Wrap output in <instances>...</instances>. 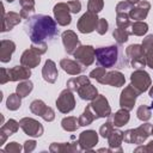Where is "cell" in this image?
<instances>
[{"label": "cell", "mask_w": 153, "mask_h": 153, "mask_svg": "<svg viewBox=\"0 0 153 153\" xmlns=\"http://www.w3.org/2000/svg\"><path fill=\"white\" fill-rule=\"evenodd\" d=\"M61 66L66 72H68L71 74H76V73L81 72V68L76 63H74V62H72L69 60H62L61 61Z\"/></svg>", "instance_id": "obj_18"}, {"label": "cell", "mask_w": 153, "mask_h": 153, "mask_svg": "<svg viewBox=\"0 0 153 153\" xmlns=\"http://www.w3.org/2000/svg\"><path fill=\"white\" fill-rule=\"evenodd\" d=\"M129 120V115H128V111L127 110H121L118 111L115 117H114V124L117 126V127H121L123 126L124 123H127Z\"/></svg>", "instance_id": "obj_19"}, {"label": "cell", "mask_w": 153, "mask_h": 153, "mask_svg": "<svg viewBox=\"0 0 153 153\" xmlns=\"http://www.w3.org/2000/svg\"><path fill=\"white\" fill-rule=\"evenodd\" d=\"M19 126L24 129V131H25L27 135H32V136H39V135H42L43 128H42L41 123H38V122L35 121V120L24 118V120L20 121Z\"/></svg>", "instance_id": "obj_5"}, {"label": "cell", "mask_w": 153, "mask_h": 153, "mask_svg": "<svg viewBox=\"0 0 153 153\" xmlns=\"http://www.w3.org/2000/svg\"><path fill=\"white\" fill-rule=\"evenodd\" d=\"M97 63L103 68H123L128 66V61L120 45H110L106 48H97L94 50Z\"/></svg>", "instance_id": "obj_2"}, {"label": "cell", "mask_w": 153, "mask_h": 153, "mask_svg": "<svg viewBox=\"0 0 153 153\" xmlns=\"http://www.w3.org/2000/svg\"><path fill=\"white\" fill-rule=\"evenodd\" d=\"M31 90H32V82H31V81L23 82V84H20V85L17 87V92L19 93L20 97H25Z\"/></svg>", "instance_id": "obj_22"}, {"label": "cell", "mask_w": 153, "mask_h": 153, "mask_svg": "<svg viewBox=\"0 0 153 153\" xmlns=\"http://www.w3.org/2000/svg\"><path fill=\"white\" fill-rule=\"evenodd\" d=\"M24 30L33 44L47 45V43L54 41V38L59 35L55 20L45 14H36L29 18L25 22Z\"/></svg>", "instance_id": "obj_1"}, {"label": "cell", "mask_w": 153, "mask_h": 153, "mask_svg": "<svg viewBox=\"0 0 153 153\" xmlns=\"http://www.w3.org/2000/svg\"><path fill=\"white\" fill-rule=\"evenodd\" d=\"M56 105L59 108V110L61 112H68L71 110H73L74 108V98H73V94L69 90H65L59 99L56 100Z\"/></svg>", "instance_id": "obj_4"}, {"label": "cell", "mask_w": 153, "mask_h": 153, "mask_svg": "<svg viewBox=\"0 0 153 153\" xmlns=\"http://www.w3.org/2000/svg\"><path fill=\"white\" fill-rule=\"evenodd\" d=\"M56 76H57V72L55 68V63L51 60H48L43 68V78L49 82H54L56 80Z\"/></svg>", "instance_id": "obj_15"}, {"label": "cell", "mask_w": 153, "mask_h": 153, "mask_svg": "<svg viewBox=\"0 0 153 153\" xmlns=\"http://www.w3.org/2000/svg\"><path fill=\"white\" fill-rule=\"evenodd\" d=\"M90 105H91V108L94 109L97 117H105V116H109V114H110V108L108 105V100L104 97H98V99H96Z\"/></svg>", "instance_id": "obj_11"}, {"label": "cell", "mask_w": 153, "mask_h": 153, "mask_svg": "<svg viewBox=\"0 0 153 153\" xmlns=\"http://www.w3.org/2000/svg\"><path fill=\"white\" fill-rule=\"evenodd\" d=\"M143 5H145V2H140V4H139V6H137L135 10H133V11L130 12V17H131V18H134V19H143V18L146 17L147 12H148L147 10L142 11Z\"/></svg>", "instance_id": "obj_20"}, {"label": "cell", "mask_w": 153, "mask_h": 153, "mask_svg": "<svg viewBox=\"0 0 153 153\" xmlns=\"http://www.w3.org/2000/svg\"><path fill=\"white\" fill-rule=\"evenodd\" d=\"M97 141H98V136H97V133H96V131H93V130H87V131L81 133L80 143L82 145V148H90V147H92L93 145H96Z\"/></svg>", "instance_id": "obj_13"}, {"label": "cell", "mask_w": 153, "mask_h": 153, "mask_svg": "<svg viewBox=\"0 0 153 153\" xmlns=\"http://www.w3.org/2000/svg\"><path fill=\"white\" fill-rule=\"evenodd\" d=\"M22 63L25 65V66H27V67H35L37 63H39V56H37L36 54H33L32 50H26L23 54Z\"/></svg>", "instance_id": "obj_16"}, {"label": "cell", "mask_w": 153, "mask_h": 153, "mask_svg": "<svg viewBox=\"0 0 153 153\" xmlns=\"http://www.w3.org/2000/svg\"><path fill=\"white\" fill-rule=\"evenodd\" d=\"M97 23H98L97 16H94L92 12H87L80 18V20L78 23V27L84 33L85 32H91L97 27Z\"/></svg>", "instance_id": "obj_3"}, {"label": "cell", "mask_w": 153, "mask_h": 153, "mask_svg": "<svg viewBox=\"0 0 153 153\" xmlns=\"http://www.w3.org/2000/svg\"><path fill=\"white\" fill-rule=\"evenodd\" d=\"M8 73L11 74V80H17L18 78L19 79H26L27 76H30V71L27 68H24V67H16L11 71H8Z\"/></svg>", "instance_id": "obj_17"}, {"label": "cell", "mask_w": 153, "mask_h": 153, "mask_svg": "<svg viewBox=\"0 0 153 153\" xmlns=\"http://www.w3.org/2000/svg\"><path fill=\"white\" fill-rule=\"evenodd\" d=\"M131 81L134 84V87H139V91L140 92H143L148 88L149 84H151V80H149V76L146 72H142V71H136L131 74Z\"/></svg>", "instance_id": "obj_6"}, {"label": "cell", "mask_w": 153, "mask_h": 153, "mask_svg": "<svg viewBox=\"0 0 153 153\" xmlns=\"http://www.w3.org/2000/svg\"><path fill=\"white\" fill-rule=\"evenodd\" d=\"M76 90L82 99H93L97 97V90L91 84H88V81L79 86Z\"/></svg>", "instance_id": "obj_14"}, {"label": "cell", "mask_w": 153, "mask_h": 153, "mask_svg": "<svg viewBox=\"0 0 153 153\" xmlns=\"http://www.w3.org/2000/svg\"><path fill=\"white\" fill-rule=\"evenodd\" d=\"M147 31V25L145 23H135L133 25V33L135 35H143Z\"/></svg>", "instance_id": "obj_24"}, {"label": "cell", "mask_w": 153, "mask_h": 153, "mask_svg": "<svg viewBox=\"0 0 153 153\" xmlns=\"http://www.w3.org/2000/svg\"><path fill=\"white\" fill-rule=\"evenodd\" d=\"M30 109H31V111L33 114L42 116L45 121H51L54 118V115H50V114L48 115V112H54V111L50 108L45 106V104L42 100H35V102H32Z\"/></svg>", "instance_id": "obj_9"}, {"label": "cell", "mask_w": 153, "mask_h": 153, "mask_svg": "<svg viewBox=\"0 0 153 153\" xmlns=\"http://www.w3.org/2000/svg\"><path fill=\"white\" fill-rule=\"evenodd\" d=\"M20 106V96L18 94H11L7 99V108L11 110H16Z\"/></svg>", "instance_id": "obj_21"}, {"label": "cell", "mask_w": 153, "mask_h": 153, "mask_svg": "<svg viewBox=\"0 0 153 153\" xmlns=\"http://www.w3.org/2000/svg\"><path fill=\"white\" fill-rule=\"evenodd\" d=\"M99 30H98V32L99 33H104V32H106V29H108V23L105 22V19H100L99 20Z\"/></svg>", "instance_id": "obj_26"}, {"label": "cell", "mask_w": 153, "mask_h": 153, "mask_svg": "<svg viewBox=\"0 0 153 153\" xmlns=\"http://www.w3.org/2000/svg\"><path fill=\"white\" fill-rule=\"evenodd\" d=\"M68 6L71 7V10H72V12H74V13H76V12H79L80 11V7H81V5H80V2L79 1H69L68 2Z\"/></svg>", "instance_id": "obj_25"}, {"label": "cell", "mask_w": 153, "mask_h": 153, "mask_svg": "<svg viewBox=\"0 0 153 153\" xmlns=\"http://www.w3.org/2000/svg\"><path fill=\"white\" fill-rule=\"evenodd\" d=\"M149 94H151V97H152V105H151V109L153 110V87H152V90H151Z\"/></svg>", "instance_id": "obj_27"}, {"label": "cell", "mask_w": 153, "mask_h": 153, "mask_svg": "<svg viewBox=\"0 0 153 153\" xmlns=\"http://www.w3.org/2000/svg\"><path fill=\"white\" fill-rule=\"evenodd\" d=\"M62 39H63V44H65V48H66V51L67 53L72 54L74 49H78L76 45L79 44V41H78V37L72 31L63 32Z\"/></svg>", "instance_id": "obj_12"}, {"label": "cell", "mask_w": 153, "mask_h": 153, "mask_svg": "<svg viewBox=\"0 0 153 153\" xmlns=\"http://www.w3.org/2000/svg\"><path fill=\"white\" fill-rule=\"evenodd\" d=\"M103 7V1L102 0H90L88 2V10L90 12H99Z\"/></svg>", "instance_id": "obj_23"}, {"label": "cell", "mask_w": 153, "mask_h": 153, "mask_svg": "<svg viewBox=\"0 0 153 153\" xmlns=\"http://www.w3.org/2000/svg\"><path fill=\"white\" fill-rule=\"evenodd\" d=\"M139 93H141V92L140 91H136L135 92V88L133 91V86L127 87L122 92V96H121V106L122 108H126L127 110L133 109V105H134L135 99H136V97H137Z\"/></svg>", "instance_id": "obj_7"}, {"label": "cell", "mask_w": 153, "mask_h": 153, "mask_svg": "<svg viewBox=\"0 0 153 153\" xmlns=\"http://www.w3.org/2000/svg\"><path fill=\"white\" fill-rule=\"evenodd\" d=\"M54 13L57 23L60 25H67L71 23V17L68 14V4H59L54 7Z\"/></svg>", "instance_id": "obj_10"}, {"label": "cell", "mask_w": 153, "mask_h": 153, "mask_svg": "<svg viewBox=\"0 0 153 153\" xmlns=\"http://www.w3.org/2000/svg\"><path fill=\"white\" fill-rule=\"evenodd\" d=\"M75 59H78L80 62H82L84 65H90L93 61V56L94 55V50L92 49V47L90 45H84V47H79L76 49V51L74 53Z\"/></svg>", "instance_id": "obj_8"}]
</instances>
